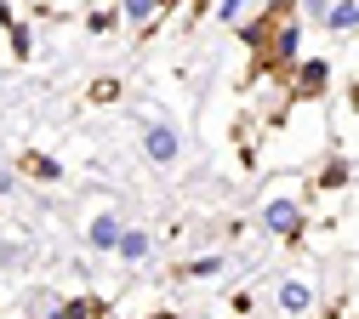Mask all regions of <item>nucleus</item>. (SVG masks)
Returning <instances> with one entry per match:
<instances>
[{"mask_svg":"<svg viewBox=\"0 0 359 319\" xmlns=\"http://www.w3.org/2000/svg\"><path fill=\"white\" fill-rule=\"evenodd\" d=\"M297 34H302V23H297V18H280L274 29H268L262 52H257V69H262V74H285V69H297Z\"/></svg>","mask_w":359,"mask_h":319,"instance_id":"nucleus-1","label":"nucleus"},{"mask_svg":"<svg viewBox=\"0 0 359 319\" xmlns=\"http://www.w3.org/2000/svg\"><path fill=\"white\" fill-rule=\"evenodd\" d=\"M302 222H308V217H302V205H297V200H285V194L262 205V228H268L274 240H285V245H297V240H302Z\"/></svg>","mask_w":359,"mask_h":319,"instance_id":"nucleus-2","label":"nucleus"},{"mask_svg":"<svg viewBox=\"0 0 359 319\" xmlns=\"http://www.w3.org/2000/svg\"><path fill=\"white\" fill-rule=\"evenodd\" d=\"M143 154H149L154 165H171L177 154H183V137H177L165 120H149V125H143Z\"/></svg>","mask_w":359,"mask_h":319,"instance_id":"nucleus-3","label":"nucleus"},{"mask_svg":"<svg viewBox=\"0 0 359 319\" xmlns=\"http://www.w3.org/2000/svg\"><path fill=\"white\" fill-rule=\"evenodd\" d=\"M120 234H126L120 211H97V217H92V228H86V240H92V251H114V245H120Z\"/></svg>","mask_w":359,"mask_h":319,"instance_id":"nucleus-4","label":"nucleus"},{"mask_svg":"<svg viewBox=\"0 0 359 319\" xmlns=\"http://www.w3.org/2000/svg\"><path fill=\"white\" fill-rule=\"evenodd\" d=\"M274 302H280V313H291V319H302V313L313 308V285H308V280H285Z\"/></svg>","mask_w":359,"mask_h":319,"instance_id":"nucleus-5","label":"nucleus"},{"mask_svg":"<svg viewBox=\"0 0 359 319\" xmlns=\"http://www.w3.org/2000/svg\"><path fill=\"white\" fill-rule=\"evenodd\" d=\"M331 63H320V57H313V63H297V97H320V91H325V74Z\"/></svg>","mask_w":359,"mask_h":319,"instance_id":"nucleus-6","label":"nucleus"},{"mask_svg":"<svg viewBox=\"0 0 359 319\" xmlns=\"http://www.w3.org/2000/svg\"><path fill=\"white\" fill-rule=\"evenodd\" d=\"M149 234H143V228H126V234H120V245H114V257L120 262H149Z\"/></svg>","mask_w":359,"mask_h":319,"instance_id":"nucleus-7","label":"nucleus"},{"mask_svg":"<svg viewBox=\"0 0 359 319\" xmlns=\"http://www.w3.org/2000/svg\"><path fill=\"white\" fill-rule=\"evenodd\" d=\"M325 29H331V34H353V29H359V0H331Z\"/></svg>","mask_w":359,"mask_h":319,"instance_id":"nucleus-8","label":"nucleus"},{"mask_svg":"<svg viewBox=\"0 0 359 319\" xmlns=\"http://www.w3.org/2000/svg\"><path fill=\"white\" fill-rule=\"evenodd\" d=\"M29 297H34V302L23 308V319H57V313H63V308L52 302V291H29Z\"/></svg>","mask_w":359,"mask_h":319,"instance_id":"nucleus-9","label":"nucleus"},{"mask_svg":"<svg viewBox=\"0 0 359 319\" xmlns=\"http://www.w3.org/2000/svg\"><path fill=\"white\" fill-rule=\"evenodd\" d=\"M23 171L46 177V182H57V177H63V165H57V160H46V154H23Z\"/></svg>","mask_w":359,"mask_h":319,"instance_id":"nucleus-10","label":"nucleus"},{"mask_svg":"<svg viewBox=\"0 0 359 319\" xmlns=\"http://www.w3.org/2000/svg\"><path fill=\"white\" fill-rule=\"evenodd\" d=\"M154 6H160V0H120V18H126V23H149Z\"/></svg>","mask_w":359,"mask_h":319,"instance_id":"nucleus-11","label":"nucleus"},{"mask_svg":"<svg viewBox=\"0 0 359 319\" xmlns=\"http://www.w3.org/2000/svg\"><path fill=\"white\" fill-rule=\"evenodd\" d=\"M189 273H194V280H205V273H222V257L211 251V257H200V262H189Z\"/></svg>","mask_w":359,"mask_h":319,"instance_id":"nucleus-12","label":"nucleus"},{"mask_svg":"<svg viewBox=\"0 0 359 319\" xmlns=\"http://www.w3.org/2000/svg\"><path fill=\"white\" fill-rule=\"evenodd\" d=\"M245 12V0H217V23H234Z\"/></svg>","mask_w":359,"mask_h":319,"instance_id":"nucleus-13","label":"nucleus"},{"mask_svg":"<svg viewBox=\"0 0 359 319\" xmlns=\"http://www.w3.org/2000/svg\"><path fill=\"white\" fill-rule=\"evenodd\" d=\"M114 97H120L114 80H97V86H92V103H114Z\"/></svg>","mask_w":359,"mask_h":319,"instance_id":"nucleus-14","label":"nucleus"},{"mask_svg":"<svg viewBox=\"0 0 359 319\" xmlns=\"http://www.w3.org/2000/svg\"><path fill=\"white\" fill-rule=\"evenodd\" d=\"M320 182H325V189H337V182H348V160H337V165H325V177H320Z\"/></svg>","mask_w":359,"mask_h":319,"instance_id":"nucleus-15","label":"nucleus"},{"mask_svg":"<svg viewBox=\"0 0 359 319\" xmlns=\"http://www.w3.org/2000/svg\"><path fill=\"white\" fill-rule=\"evenodd\" d=\"M12 52L29 57V29H23V23H12Z\"/></svg>","mask_w":359,"mask_h":319,"instance_id":"nucleus-16","label":"nucleus"},{"mask_svg":"<svg viewBox=\"0 0 359 319\" xmlns=\"http://www.w3.org/2000/svg\"><path fill=\"white\" fill-rule=\"evenodd\" d=\"M308 18H313V23H325V18H331V0H308Z\"/></svg>","mask_w":359,"mask_h":319,"instance_id":"nucleus-17","label":"nucleus"},{"mask_svg":"<svg viewBox=\"0 0 359 319\" xmlns=\"http://www.w3.org/2000/svg\"><path fill=\"white\" fill-rule=\"evenodd\" d=\"M291 6H297V0H268V12H274V18H291Z\"/></svg>","mask_w":359,"mask_h":319,"instance_id":"nucleus-18","label":"nucleus"},{"mask_svg":"<svg viewBox=\"0 0 359 319\" xmlns=\"http://www.w3.org/2000/svg\"><path fill=\"white\" fill-rule=\"evenodd\" d=\"M348 109H353V114H359V80H353V86H348Z\"/></svg>","mask_w":359,"mask_h":319,"instance_id":"nucleus-19","label":"nucleus"},{"mask_svg":"<svg viewBox=\"0 0 359 319\" xmlns=\"http://www.w3.org/2000/svg\"><path fill=\"white\" fill-rule=\"evenodd\" d=\"M0 23H6V29H12V6H6V0H0Z\"/></svg>","mask_w":359,"mask_h":319,"instance_id":"nucleus-20","label":"nucleus"},{"mask_svg":"<svg viewBox=\"0 0 359 319\" xmlns=\"http://www.w3.org/2000/svg\"><path fill=\"white\" fill-rule=\"evenodd\" d=\"M149 319H177V313H149Z\"/></svg>","mask_w":359,"mask_h":319,"instance_id":"nucleus-21","label":"nucleus"}]
</instances>
